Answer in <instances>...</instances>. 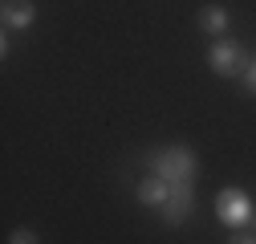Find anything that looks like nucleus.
<instances>
[{"mask_svg":"<svg viewBox=\"0 0 256 244\" xmlns=\"http://www.w3.org/2000/svg\"><path fill=\"white\" fill-rule=\"evenodd\" d=\"M150 167H154L158 179H167V183H191L196 171H200V159H196L191 146H163V150L150 155Z\"/></svg>","mask_w":256,"mask_h":244,"instance_id":"nucleus-1","label":"nucleus"},{"mask_svg":"<svg viewBox=\"0 0 256 244\" xmlns=\"http://www.w3.org/2000/svg\"><path fill=\"white\" fill-rule=\"evenodd\" d=\"M248 49L240 45V41H216L212 45V53H208V66H212V74H224V78H232V74H244L248 70Z\"/></svg>","mask_w":256,"mask_h":244,"instance_id":"nucleus-2","label":"nucleus"},{"mask_svg":"<svg viewBox=\"0 0 256 244\" xmlns=\"http://www.w3.org/2000/svg\"><path fill=\"white\" fill-rule=\"evenodd\" d=\"M216 216H220V224H228V228H244L252 220V204H248V196L240 188H224L220 200H216Z\"/></svg>","mask_w":256,"mask_h":244,"instance_id":"nucleus-3","label":"nucleus"},{"mask_svg":"<svg viewBox=\"0 0 256 244\" xmlns=\"http://www.w3.org/2000/svg\"><path fill=\"white\" fill-rule=\"evenodd\" d=\"M163 220L175 228V224H183L191 212H196V192H191V183H171V196L163 200Z\"/></svg>","mask_w":256,"mask_h":244,"instance_id":"nucleus-4","label":"nucleus"},{"mask_svg":"<svg viewBox=\"0 0 256 244\" xmlns=\"http://www.w3.org/2000/svg\"><path fill=\"white\" fill-rule=\"evenodd\" d=\"M0 20H4V28H28L37 20V8H33V0H4Z\"/></svg>","mask_w":256,"mask_h":244,"instance_id":"nucleus-5","label":"nucleus"},{"mask_svg":"<svg viewBox=\"0 0 256 244\" xmlns=\"http://www.w3.org/2000/svg\"><path fill=\"white\" fill-rule=\"evenodd\" d=\"M167 196H171V183H167V179H158V175H150V179L138 183V200L150 204V208H163Z\"/></svg>","mask_w":256,"mask_h":244,"instance_id":"nucleus-6","label":"nucleus"},{"mask_svg":"<svg viewBox=\"0 0 256 244\" xmlns=\"http://www.w3.org/2000/svg\"><path fill=\"white\" fill-rule=\"evenodd\" d=\"M200 28L212 37H224V28H228V8H220V4H208L200 12Z\"/></svg>","mask_w":256,"mask_h":244,"instance_id":"nucleus-7","label":"nucleus"},{"mask_svg":"<svg viewBox=\"0 0 256 244\" xmlns=\"http://www.w3.org/2000/svg\"><path fill=\"white\" fill-rule=\"evenodd\" d=\"M8 244H37V236L28 232V228H16V232L8 236Z\"/></svg>","mask_w":256,"mask_h":244,"instance_id":"nucleus-8","label":"nucleus"},{"mask_svg":"<svg viewBox=\"0 0 256 244\" xmlns=\"http://www.w3.org/2000/svg\"><path fill=\"white\" fill-rule=\"evenodd\" d=\"M228 244H256V236H252V232H244V228H236Z\"/></svg>","mask_w":256,"mask_h":244,"instance_id":"nucleus-9","label":"nucleus"},{"mask_svg":"<svg viewBox=\"0 0 256 244\" xmlns=\"http://www.w3.org/2000/svg\"><path fill=\"white\" fill-rule=\"evenodd\" d=\"M244 82H248V90H252V94H256V57L248 61V70H244Z\"/></svg>","mask_w":256,"mask_h":244,"instance_id":"nucleus-10","label":"nucleus"},{"mask_svg":"<svg viewBox=\"0 0 256 244\" xmlns=\"http://www.w3.org/2000/svg\"><path fill=\"white\" fill-rule=\"evenodd\" d=\"M252 224H256V216H252Z\"/></svg>","mask_w":256,"mask_h":244,"instance_id":"nucleus-11","label":"nucleus"}]
</instances>
